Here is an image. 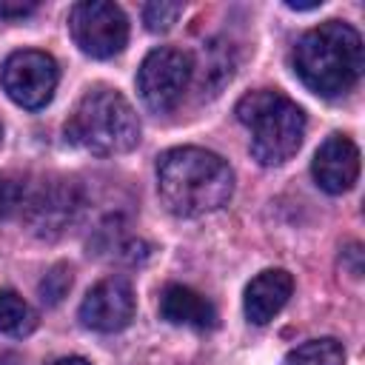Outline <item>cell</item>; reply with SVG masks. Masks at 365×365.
Segmentation results:
<instances>
[{
	"instance_id": "277c9868",
	"label": "cell",
	"mask_w": 365,
	"mask_h": 365,
	"mask_svg": "<svg viewBox=\"0 0 365 365\" xmlns=\"http://www.w3.org/2000/svg\"><path fill=\"white\" fill-rule=\"evenodd\" d=\"M66 137L83 151L114 157L137 145L140 123L131 103L120 91L97 86L80 97L77 108L66 123Z\"/></svg>"
},
{
	"instance_id": "9a60e30c",
	"label": "cell",
	"mask_w": 365,
	"mask_h": 365,
	"mask_svg": "<svg viewBox=\"0 0 365 365\" xmlns=\"http://www.w3.org/2000/svg\"><path fill=\"white\" fill-rule=\"evenodd\" d=\"M282 365H345V348L334 336L311 339L285 354Z\"/></svg>"
},
{
	"instance_id": "9c48e42d",
	"label": "cell",
	"mask_w": 365,
	"mask_h": 365,
	"mask_svg": "<svg viewBox=\"0 0 365 365\" xmlns=\"http://www.w3.org/2000/svg\"><path fill=\"white\" fill-rule=\"evenodd\" d=\"M80 319L100 334L123 331L134 319V291L123 277H106L80 302Z\"/></svg>"
},
{
	"instance_id": "8fae6325",
	"label": "cell",
	"mask_w": 365,
	"mask_h": 365,
	"mask_svg": "<svg viewBox=\"0 0 365 365\" xmlns=\"http://www.w3.org/2000/svg\"><path fill=\"white\" fill-rule=\"evenodd\" d=\"M294 291V279L288 271L282 268H268V271H259L248 288H245V299H242V308H245V317L254 322V325H265L271 322L288 302Z\"/></svg>"
},
{
	"instance_id": "3957f363",
	"label": "cell",
	"mask_w": 365,
	"mask_h": 365,
	"mask_svg": "<svg viewBox=\"0 0 365 365\" xmlns=\"http://www.w3.org/2000/svg\"><path fill=\"white\" fill-rule=\"evenodd\" d=\"M237 120L251 134V154L259 165H282L297 154L305 137L302 108L274 88H257L240 97Z\"/></svg>"
},
{
	"instance_id": "ffe728a7",
	"label": "cell",
	"mask_w": 365,
	"mask_h": 365,
	"mask_svg": "<svg viewBox=\"0 0 365 365\" xmlns=\"http://www.w3.org/2000/svg\"><path fill=\"white\" fill-rule=\"evenodd\" d=\"M322 0H314V3H297V0H288V9H297V11H308V9H319Z\"/></svg>"
},
{
	"instance_id": "5b68a950",
	"label": "cell",
	"mask_w": 365,
	"mask_h": 365,
	"mask_svg": "<svg viewBox=\"0 0 365 365\" xmlns=\"http://www.w3.org/2000/svg\"><path fill=\"white\" fill-rule=\"evenodd\" d=\"M68 31L83 54L106 60L125 48L128 20L120 6L108 0H83L68 11Z\"/></svg>"
},
{
	"instance_id": "4fadbf2b",
	"label": "cell",
	"mask_w": 365,
	"mask_h": 365,
	"mask_svg": "<svg viewBox=\"0 0 365 365\" xmlns=\"http://www.w3.org/2000/svg\"><path fill=\"white\" fill-rule=\"evenodd\" d=\"M191 77H197V88L202 97L220 94V88L234 77V51L222 40L202 43L197 63L191 60Z\"/></svg>"
},
{
	"instance_id": "ac0fdd59",
	"label": "cell",
	"mask_w": 365,
	"mask_h": 365,
	"mask_svg": "<svg viewBox=\"0 0 365 365\" xmlns=\"http://www.w3.org/2000/svg\"><path fill=\"white\" fill-rule=\"evenodd\" d=\"M26 202V191L14 177H0V220L17 214Z\"/></svg>"
},
{
	"instance_id": "8992f818",
	"label": "cell",
	"mask_w": 365,
	"mask_h": 365,
	"mask_svg": "<svg viewBox=\"0 0 365 365\" xmlns=\"http://www.w3.org/2000/svg\"><path fill=\"white\" fill-rule=\"evenodd\" d=\"M188 83H191V54L168 46L145 54L137 71V91L143 103L157 114L171 111L182 100Z\"/></svg>"
},
{
	"instance_id": "7c38bea8",
	"label": "cell",
	"mask_w": 365,
	"mask_h": 365,
	"mask_svg": "<svg viewBox=\"0 0 365 365\" xmlns=\"http://www.w3.org/2000/svg\"><path fill=\"white\" fill-rule=\"evenodd\" d=\"M160 317L171 325H185L197 331H208L217 325L214 305L188 285H168L160 297Z\"/></svg>"
},
{
	"instance_id": "2e32d148",
	"label": "cell",
	"mask_w": 365,
	"mask_h": 365,
	"mask_svg": "<svg viewBox=\"0 0 365 365\" xmlns=\"http://www.w3.org/2000/svg\"><path fill=\"white\" fill-rule=\"evenodd\" d=\"M182 14V3H168V0H154L143 6V23L148 31H168L177 17Z\"/></svg>"
},
{
	"instance_id": "52a82bcc",
	"label": "cell",
	"mask_w": 365,
	"mask_h": 365,
	"mask_svg": "<svg viewBox=\"0 0 365 365\" xmlns=\"http://www.w3.org/2000/svg\"><path fill=\"white\" fill-rule=\"evenodd\" d=\"M57 80H60L57 60L37 48H23L9 54L0 71V83L6 94L23 108H43L54 97Z\"/></svg>"
},
{
	"instance_id": "ba28073f",
	"label": "cell",
	"mask_w": 365,
	"mask_h": 365,
	"mask_svg": "<svg viewBox=\"0 0 365 365\" xmlns=\"http://www.w3.org/2000/svg\"><path fill=\"white\" fill-rule=\"evenodd\" d=\"M26 225L40 240L63 237L83 211V191L74 180H48L26 202Z\"/></svg>"
},
{
	"instance_id": "e0dca14e",
	"label": "cell",
	"mask_w": 365,
	"mask_h": 365,
	"mask_svg": "<svg viewBox=\"0 0 365 365\" xmlns=\"http://www.w3.org/2000/svg\"><path fill=\"white\" fill-rule=\"evenodd\" d=\"M68 288H71V268L68 265H54L46 277H43V282H40V299L46 302V305H57L66 294H68Z\"/></svg>"
},
{
	"instance_id": "5bb4252c",
	"label": "cell",
	"mask_w": 365,
	"mask_h": 365,
	"mask_svg": "<svg viewBox=\"0 0 365 365\" xmlns=\"http://www.w3.org/2000/svg\"><path fill=\"white\" fill-rule=\"evenodd\" d=\"M37 328L34 308L17 291H0V331L9 336H29Z\"/></svg>"
},
{
	"instance_id": "d6986e66",
	"label": "cell",
	"mask_w": 365,
	"mask_h": 365,
	"mask_svg": "<svg viewBox=\"0 0 365 365\" xmlns=\"http://www.w3.org/2000/svg\"><path fill=\"white\" fill-rule=\"evenodd\" d=\"M37 11L34 0H0V20H23Z\"/></svg>"
},
{
	"instance_id": "6da1fadb",
	"label": "cell",
	"mask_w": 365,
	"mask_h": 365,
	"mask_svg": "<svg viewBox=\"0 0 365 365\" xmlns=\"http://www.w3.org/2000/svg\"><path fill=\"white\" fill-rule=\"evenodd\" d=\"M157 191L171 214L202 217L231 200L234 174L220 154L182 145L157 160Z\"/></svg>"
},
{
	"instance_id": "30bf717a",
	"label": "cell",
	"mask_w": 365,
	"mask_h": 365,
	"mask_svg": "<svg viewBox=\"0 0 365 365\" xmlns=\"http://www.w3.org/2000/svg\"><path fill=\"white\" fill-rule=\"evenodd\" d=\"M311 174L328 194H345L359 177V148L345 134H331L314 154Z\"/></svg>"
},
{
	"instance_id": "44dd1931",
	"label": "cell",
	"mask_w": 365,
	"mask_h": 365,
	"mask_svg": "<svg viewBox=\"0 0 365 365\" xmlns=\"http://www.w3.org/2000/svg\"><path fill=\"white\" fill-rule=\"evenodd\" d=\"M51 365H91V362L83 356H63V359H54Z\"/></svg>"
},
{
	"instance_id": "7a4b0ae2",
	"label": "cell",
	"mask_w": 365,
	"mask_h": 365,
	"mask_svg": "<svg viewBox=\"0 0 365 365\" xmlns=\"http://www.w3.org/2000/svg\"><path fill=\"white\" fill-rule=\"evenodd\" d=\"M297 77L319 97H339L362 77V37L342 20L319 23L294 46Z\"/></svg>"
},
{
	"instance_id": "7402d4cb",
	"label": "cell",
	"mask_w": 365,
	"mask_h": 365,
	"mask_svg": "<svg viewBox=\"0 0 365 365\" xmlns=\"http://www.w3.org/2000/svg\"><path fill=\"white\" fill-rule=\"evenodd\" d=\"M0 137H3V128H0Z\"/></svg>"
}]
</instances>
